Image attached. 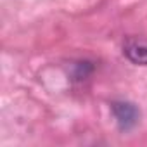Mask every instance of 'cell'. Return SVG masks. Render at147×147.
Wrapping results in <instances>:
<instances>
[{
  "label": "cell",
  "mask_w": 147,
  "mask_h": 147,
  "mask_svg": "<svg viewBox=\"0 0 147 147\" xmlns=\"http://www.w3.org/2000/svg\"><path fill=\"white\" fill-rule=\"evenodd\" d=\"M113 113L116 116V121L121 130H130L137 125L138 121V109L130 104V102H114L113 104Z\"/></svg>",
  "instance_id": "cell-1"
},
{
  "label": "cell",
  "mask_w": 147,
  "mask_h": 147,
  "mask_svg": "<svg viewBox=\"0 0 147 147\" xmlns=\"http://www.w3.org/2000/svg\"><path fill=\"white\" fill-rule=\"evenodd\" d=\"M123 52L131 62L147 66V42L137 40V38H128L123 45Z\"/></svg>",
  "instance_id": "cell-2"
}]
</instances>
